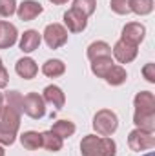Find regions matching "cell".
I'll return each instance as SVG.
<instances>
[{"instance_id": "cell-1", "label": "cell", "mask_w": 155, "mask_h": 156, "mask_svg": "<svg viewBox=\"0 0 155 156\" xmlns=\"http://www.w3.org/2000/svg\"><path fill=\"white\" fill-rule=\"evenodd\" d=\"M135 115H133V123L137 125V129L142 131H155V96L150 91H141L137 93L135 100Z\"/></svg>"}, {"instance_id": "cell-2", "label": "cell", "mask_w": 155, "mask_h": 156, "mask_svg": "<svg viewBox=\"0 0 155 156\" xmlns=\"http://www.w3.org/2000/svg\"><path fill=\"white\" fill-rule=\"evenodd\" d=\"M80 153L82 156H115L117 145L110 136L88 134L80 142Z\"/></svg>"}, {"instance_id": "cell-3", "label": "cell", "mask_w": 155, "mask_h": 156, "mask_svg": "<svg viewBox=\"0 0 155 156\" xmlns=\"http://www.w3.org/2000/svg\"><path fill=\"white\" fill-rule=\"evenodd\" d=\"M20 115L9 105H4L0 113V144L2 145H13L17 140V133L20 127Z\"/></svg>"}, {"instance_id": "cell-4", "label": "cell", "mask_w": 155, "mask_h": 156, "mask_svg": "<svg viewBox=\"0 0 155 156\" xmlns=\"http://www.w3.org/2000/svg\"><path fill=\"white\" fill-rule=\"evenodd\" d=\"M119 127V118L110 109H100L93 116V129L100 136H112Z\"/></svg>"}, {"instance_id": "cell-5", "label": "cell", "mask_w": 155, "mask_h": 156, "mask_svg": "<svg viewBox=\"0 0 155 156\" xmlns=\"http://www.w3.org/2000/svg\"><path fill=\"white\" fill-rule=\"evenodd\" d=\"M22 113H26L33 120H40L46 116V102L39 93H29L22 98Z\"/></svg>"}, {"instance_id": "cell-6", "label": "cell", "mask_w": 155, "mask_h": 156, "mask_svg": "<svg viewBox=\"0 0 155 156\" xmlns=\"http://www.w3.org/2000/svg\"><path fill=\"white\" fill-rule=\"evenodd\" d=\"M128 145L131 151H146V149H153L155 147V136L150 131H142V129H133L128 136Z\"/></svg>"}, {"instance_id": "cell-7", "label": "cell", "mask_w": 155, "mask_h": 156, "mask_svg": "<svg viewBox=\"0 0 155 156\" xmlns=\"http://www.w3.org/2000/svg\"><path fill=\"white\" fill-rule=\"evenodd\" d=\"M44 40L49 49H59L68 42V29L60 24H49L44 29Z\"/></svg>"}, {"instance_id": "cell-8", "label": "cell", "mask_w": 155, "mask_h": 156, "mask_svg": "<svg viewBox=\"0 0 155 156\" xmlns=\"http://www.w3.org/2000/svg\"><path fill=\"white\" fill-rule=\"evenodd\" d=\"M144 35H146V27L139 22H130L122 27V38L128 44H133V45H139L142 40H144Z\"/></svg>"}, {"instance_id": "cell-9", "label": "cell", "mask_w": 155, "mask_h": 156, "mask_svg": "<svg viewBox=\"0 0 155 156\" xmlns=\"http://www.w3.org/2000/svg\"><path fill=\"white\" fill-rule=\"evenodd\" d=\"M137 53H139L137 45L128 44V42H124V40H119L115 44V47H113V56H115L120 64H130V62H133L135 56H137Z\"/></svg>"}, {"instance_id": "cell-10", "label": "cell", "mask_w": 155, "mask_h": 156, "mask_svg": "<svg viewBox=\"0 0 155 156\" xmlns=\"http://www.w3.org/2000/svg\"><path fill=\"white\" fill-rule=\"evenodd\" d=\"M64 24H66L68 31H71V33H82L86 29V26H88V18L82 13H78V11H75L71 7V9H68L64 13Z\"/></svg>"}, {"instance_id": "cell-11", "label": "cell", "mask_w": 155, "mask_h": 156, "mask_svg": "<svg viewBox=\"0 0 155 156\" xmlns=\"http://www.w3.org/2000/svg\"><path fill=\"white\" fill-rule=\"evenodd\" d=\"M42 11H44L42 4H40V2H35V0H24L20 5H17V15H18V18L24 20V22L35 20Z\"/></svg>"}, {"instance_id": "cell-12", "label": "cell", "mask_w": 155, "mask_h": 156, "mask_svg": "<svg viewBox=\"0 0 155 156\" xmlns=\"http://www.w3.org/2000/svg\"><path fill=\"white\" fill-rule=\"evenodd\" d=\"M42 98H44V102H46V104L53 105L57 111H59V109H62V107H64V104H66V96H64L62 89H60V87H57V85H47V87L44 89Z\"/></svg>"}, {"instance_id": "cell-13", "label": "cell", "mask_w": 155, "mask_h": 156, "mask_svg": "<svg viewBox=\"0 0 155 156\" xmlns=\"http://www.w3.org/2000/svg\"><path fill=\"white\" fill-rule=\"evenodd\" d=\"M15 71H17V75H18V76H22L24 80H31V78L37 76L39 67H37V64H35V60H33V58L26 56V58H20V60L17 62Z\"/></svg>"}, {"instance_id": "cell-14", "label": "cell", "mask_w": 155, "mask_h": 156, "mask_svg": "<svg viewBox=\"0 0 155 156\" xmlns=\"http://www.w3.org/2000/svg\"><path fill=\"white\" fill-rule=\"evenodd\" d=\"M40 42H42V37H40L39 31L28 29V31H24V35L20 37V49H22L24 53H33V51L39 49Z\"/></svg>"}, {"instance_id": "cell-15", "label": "cell", "mask_w": 155, "mask_h": 156, "mask_svg": "<svg viewBox=\"0 0 155 156\" xmlns=\"http://www.w3.org/2000/svg\"><path fill=\"white\" fill-rule=\"evenodd\" d=\"M17 27L9 22H0V49H7L17 42Z\"/></svg>"}, {"instance_id": "cell-16", "label": "cell", "mask_w": 155, "mask_h": 156, "mask_svg": "<svg viewBox=\"0 0 155 156\" xmlns=\"http://www.w3.org/2000/svg\"><path fill=\"white\" fill-rule=\"evenodd\" d=\"M106 56H112V47L106 42L97 40V42H93V44L88 45V58L91 62L97 60V58H106Z\"/></svg>"}, {"instance_id": "cell-17", "label": "cell", "mask_w": 155, "mask_h": 156, "mask_svg": "<svg viewBox=\"0 0 155 156\" xmlns=\"http://www.w3.org/2000/svg\"><path fill=\"white\" fill-rule=\"evenodd\" d=\"M42 73L49 78H57L62 76L66 73V64L59 58H53V60H47L44 66H42Z\"/></svg>"}, {"instance_id": "cell-18", "label": "cell", "mask_w": 155, "mask_h": 156, "mask_svg": "<svg viewBox=\"0 0 155 156\" xmlns=\"http://www.w3.org/2000/svg\"><path fill=\"white\" fill-rule=\"evenodd\" d=\"M20 144L28 151H37L39 147H42V134L37 131H26L20 136Z\"/></svg>"}, {"instance_id": "cell-19", "label": "cell", "mask_w": 155, "mask_h": 156, "mask_svg": "<svg viewBox=\"0 0 155 156\" xmlns=\"http://www.w3.org/2000/svg\"><path fill=\"white\" fill-rule=\"evenodd\" d=\"M113 66H115V64H113L112 56L97 58V60L91 62V73H93L95 76H99V78H106V75L110 73V69H112Z\"/></svg>"}, {"instance_id": "cell-20", "label": "cell", "mask_w": 155, "mask_h": 156, "mask_svg": "<svg viewBox=\"0 0 155 156\" xmlns=\"http://www.w3.org/2000/svg\"><path fill=\"white\" fill-rule=\"evenodd\" d=\"M42 134V147L51 151V153H57L62 149V138L59 134H55L53 131H46V133H40Z\"/></svg>"}, {"instance_id": "cell-21", "label": "cell", "mask_w": 155, "mask_h": 156, "mask_svg": "<svg viewBox=\"0 0 155 156\" xmlns=\"http://www.w3.org/2000/svg\"><path fill=\"white\" fill-rule=\"evenodd\" d=\"M49 131H53L55 134H59V136L64 140V138L73 136V133H75V123L70 122V120H59V122L53 123V127H51Z\"/></svg>"}, {"instance_id": "cell-22", "label": "cell", "mask_w": 155, "mask_h": 156, "mask_svg": "<svg viewBox=\"0 0 155 156\" xmlns=\"http://www.w3.org/2000/svg\"><path fill=\"white\" fill-rule=\"evenodd\" d=\"M126 78H128V73H126V69L122 67V66H113L112 69H110V73L106 75V82L110 83V85H122L124 82H126Z\"/></svg>"}, {"instance_id": "cell-23", "label": "cell", "mask_w": 155, "mask_h": 156, "mask_svg": "<svg viewBox=\"0 0 155 156\" xmlns=\"http://www.w3.org/2000/svg\"><path fill=\"white\" fill-rule=\"evenodd\" d=\"M130 11L135 15H150L153 11V0H130Z\"/></svg>"}, {"instance_id": "cell-24", "label": "cell", "mask_w": 155, "mask_h": 156, "mask_svg": "<svg viewBox=\"0 0 155 156\" xmlns=\"http://www.w3.org/2000/svg\"><path fill=\"white\" fill-rule=\"evenodd\" d=\"M95 7H97V0H73V9L82 13L86 18L95 13Z\"/></svg>"}, {"instance_id": "cell-25", "label": "cell", "mask_w": 155, "mask_h": 156, "mask_svg": "<svg viewBox=\"0 0 155 156\" xmlns=\"http://www.w3.org/2000/svg\"><path fill=\"white\" fill-rule=\"evenodd\" d=\"M6 104L9 105V107H13L15 111H18V113H22V94L18 93V91H9V93H6Z\"/></svg>"}, {"instance_id": "cell-26", "label": "cell", "mask_w": 155, "mask_h": 156, "mask_svg": "<svg viewBox=\"0 0 155 156\" xmlns=\"http://www.w3.org/2000/svg\"><path fill=\"white\" fill-rule=\"evenodd\" d=\"M110 7L117 15H128V13H131L130 11V0H112Z\"/></svg>"}, {"instance_id": "cell-27", "label": "cell", "mask_w": 155, "mask_h": 156, "mask_svg": "<svg viewBox=\"0 0 155 156\" xmlns=\"http://www.w3.org/2000/svg\"><path fill=\"white\" fill-rule=\"evenodd\" d=\"M17 13V0H0V16H11Z\"/></svg>"}, {"instance_id": "cell-28", "label": "cell", "mask_w": 155, "mask_h": 156, "mask_svg": "<svg viewBox=\"0 0 155 156\" xmlns=\"http://www.w3.org/2000/svg\"><path fill=\"white\" fill-rule=\"evenodd\" d=\"M142 75H144V78H146L150 83H153L155 82V64H146V66L142 67Z\"/></svg>"}, {"instance_id": "cell-29", "label": "cell", "mask_w": 155, "mask_h": 156, "mask_svg": "<svg viewBox=\"0 0 155 156\" xmlns=\"http://www.w3.org/2000/svg\"><path fill=\"white\" fill-rule=\"evenodd\" d=\"M7 82H9V73L6 71V67H4V64H2V58H0V89L6 87Z\"/></svg>"}, {"instance_id": "cell-30", "label": "cell", "mask_w": 155, "mask_h": 156, "mask_svg": "<svg viewBox=\"0 0 155 156\" xmlns=\"http://www.w3.org/2000/svg\"><path fill=\"white\" fill-rule=\"evenodd\" d=\"M51 4H57V5H60V4H66L68 0H49Z\"/></svg>"}, {"instance_id": "cell-31", "label": "cell", "mask_w": 155, "mask_h": 156, "mask_svg": "<svg viewBox=\"0 0 155 156\" xmlns=\"http://www.w3.org/2000/svg\"><path fill=\"white\" fill-rule=\"evenodd\" d=\"M2 109H4V94L0 93V113H2Z\"/></svg>"}, {"instance_id": "cell-32", "label": "cell", "mask_w": 155, "mask_h": 156, "mask_svg": "<svg viewBox=\"0 0 155 156\" xmlns=\"http://www.w3.org/2000/svg\"><path fill=\"white\" fill-rule=\"evenodd\" d=\"M0 156H6V151H4V147L0 145Z\"/></svg>"}, {"instance_id": "cell-33", "label": "cell", "mask_w": 155, "mask_h": 156, "mask_svg": "<svg viewBox=\"0 0 155 156\" xmlns=\"http://www.w3.org/2000/svg\"><path fill=\"white\" fill-rule=\"evenodd\" d=\"M144 156H153V153H148V154H144Z\"/></svg>"}]
</instances>
